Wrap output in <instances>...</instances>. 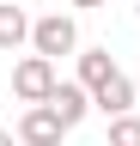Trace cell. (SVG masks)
<instances>
[{"mask_svg": "<svg viewBox=\"0 0 140 146\" xmlns=\"http://www.w3.org/2000/svg\"><path fill=\"white\" fill-rule=\"evenodd\" d=\"M55 85H61V79H55V61H43V55H25V61L12 67V98L31 104V110L55 98Z\"/></svg>", "mask_w": 140, "mask_h": 146, "instance_id": "6da1fadb", "label": "cell"}, {"mask_svg": "<svg viewBox=\"0 0 140 146\" xmlns=\"http://www.w3.org/2000/svg\"><path fill=\"white\" fill-rule=\"evenodd\" d=\"M31 49L43 55V61H55V55H73L79 49V25L67 12H43L37 25H31Z\"/></svg>", "mask_w": 140, "mask_h": 146, "instance_id": "7a4b0ae2", "label": "cell"}, {"mask_svg": "<svg viewBox=\"0 0 140 146\" xmlns=\"http://www.w3.org/2000/svg\"><path fill=\"white\" fill-rule=\"evenodd\" d=\"M61 134H67V128H61V116L49 104H37V110L19 116V146H61Z\"/></svg>", "mask_w": 140, "mask_h": 146, "instance_id": "3957f363", "label": "cell"}, {"mask_svg": "<svg viewBox=\"0 0 140 146\" xmlns=\"http://www.w3.org/2000/svg\"><path fill=\"white\" fill-rule=\"evenodd\" d=\"M134 104H140V91H134V79L128 73H116L104 91H92V110H104L110 122H122V116H134Z\"/></svg>", "mask_w": 140, "mask_h": 146, "instance_id": "277c9868", "label": "cell"}, {"mask_svg": "<svg viewBox=\"0 0 140 146\" xmlns=\"http://www.w3.org/2000/svg\"><path fill=\"white\" fill-rule=\"evenodd\" d=\"M49 110H55V116H61V128L73 134V128L85 122V110H92V91H85L79 79H61V85H55V98H49Z\"/></svg>", "mask_w": 140, "mask_h": 146, "instance_id": "5b68a950", "label": "cell"}, {"mask_svg": "<svg viewBox=\"0 0 140 146\" xmlns=\"http://www.w3.org/2000/svg\"><path fill=\"white\" fill-rule=\"evenodd\" d=\"M116 73H122V67L110 61V49H85V55H79V85H85V91H104Z\"/></svg>", "mask_w": 140, "mask_h": 146, "instance_id": "8992f818", "label": "cell"}, {"mask_svg": "<svg viewBox=\"0 0 140 146\" xmlns=\"http://www.w3.org/2000/svg\"><path fill=\"white\" fill-rule=\"evenodd\" d=\"M19 43H31V18H25V6H0V49H19Z\"/></svg>", "mask_w": 140, "mask_h": 146, "instance_id": "52a82bcc", "label": "cell"}, {"mask_svg": "<svg viewBox=\"0 0 140 146\" xmlns=\"http://www.w3.org/2000/svg\"><path fill=\"white\" fill-rule=\"evenodd\" d=\"M110 146H140V116H122V122H110Z\"/></svg>", "mask_w": 140, "mask_h": 146, "instance_id": "ba28073f", "label": "cell"}, {"mask_svg": "<svg viewBox=\"0 0 140 146\" xmlns=\"http://www.w3.org/2000/svg\"><path fill=\"white\" fill-rule=\"evenodd\" d=\"M0 146H19V134H6V128H0Z\"/></svg>", "mask_w": 140, "mask_h": 146, "instance_id": "9c48e42d", "label": "cell"}, {"mask_svg": "<svg viewBox=\"0 0 140 146\" xmlns=\"http://www.w3.org/2000/svg\"><path fill=\"white\" fill-rule=\"evenodd\" d=\"M67 6H104V0H67Z\"/></svg>", "mask_w": 140, "mask_h": 146, "instance_id": "30bf717a", "label": "cell"}, {"mask_svg": "<svg viewBox=\"0 0 140 146\" xmlns=\"http://www.w3.org/2000/svg\"><path fill=\"white\" fill-rule=\"evenodd\" d=\"M134 91H140V73H134Z\"/></svg>", "mask_w": 140, "mask_h": 146, "instance_id": "8fae6325", "label": "cell"}, {"mask_svg": "<svg viewBox=\"0 0 140 146\" xmlns=\"http://www.w3.org/2000/svg\"><path fill=\"white\" fill-rule=\"evenodd\" d=\"M37 6H43V0H37Z\"/></svg>", "mask_w": 140, "mask_h": 146, "instance_id": "7c38bea8", "label": "cell"}]
</instances>
